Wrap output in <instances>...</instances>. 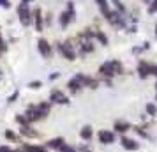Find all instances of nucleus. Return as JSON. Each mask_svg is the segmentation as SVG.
<instances>
[{"label": "nucleus", "instance_id": "f257e3e1", "mask_svg": "<svg viewBox=\"0 0 157 152\" xmlns=\"http://www.w3.org/2000/svg\"><path fill=\"white\" fill-rule=\"evenodd\" d=\"M99 76L104 80H111L117 74H124V65L120 60H108L104 64L99 65Z\"/></svg>", "mask_w": 157, "mask_h": 152}, {"label": "nucleus", "instance_id": "f03ea898", "mask_svg": "<svg viewBox=\"0 0 157 152\" xmlns=\"http://www.w3.org/2000/svg\"><path fill=\"white\" fill-rule=\"evenodd\" d=\"M55 48H57L58 53H60L65 60H69V62L76 60V57H78L76 48H74V44H72L71 41H65V43H60V41H58V43H55Z\"/></svg>", "mask_w": 157, "mask_h": 152}, {"label": "nucleus", "instance_id": "7ed1b4c3", "mask_svg": "<svg viewBox=\"0 0 157 152\" xmlns=\"http://www.w3.org/2000/svg\"><path fill=\"white\" fill-rule=\"evenodd\" d=\"M23 115L27 117L29 124H32V126H34V124H37V122H41V120H44V119H48V117L44 115V113H41V111L37 110L36 104H29Z\"/></svg>", "mask_w": 157, "mask_h": 152}, {"label": "nucleus", "instance_id": "20e7f679", "mask_svg": "<svg viewBox=\"0 0 157 152\" xmlns=\"http://www.w3.org/2000/svg\"><path fill=\"white\" fill-rule=\"evenodd\" d=\"M16 13H18V20H20V23H21L23 27H30L32 25V11H30L29 6L20 4L16 7Z\"/></svg>", "mask_w": 157, "mask_h": 152}, {"label": "nucleus", "instance_id": "39448f33", "mask_svg": "<svg viewBox=\"0 0 157 152\" xmlns=\"http://www.w3.org/2000/svg\"><path fill=\"white\" fill-rule=\"evenodd\" d=\"M48 101H50L51 104H62V106H65V104L71 103V99H69V95L64 94L60 88H53L50 92V99H48Z\"/></svg>", "mask_w": 157, "mask_h": 152}, {"label": "nucleus", "instance_id": "423d86ee", "mask_svg": "<svg viewBox=\"0 0 157 152\" xmlns=\"http://www.w3.org/2000/svg\"><path fill=\"white\" fill-rule=\"evenodd\" d=\"M97 140L101 145H113L117 142V134L111 129H99L97 133Z\"/></svg>", "mask_w": 157, "mask_h": 152}, {"label": "nucleus", "instance_id": "0eeeda50", "mask_svg": "<svg viewBox=\"0 0 157 152\" xmlns=\"http://www.w3.org/2000/svg\"><path fill=\"white\" fill-rule=\"evenodd\" d=\"M18 134L21 138H29L30 140H37V138H41L39 134V131L34 129V126H23V127H18Z\"/></svg>", "mask_w": 157, "mask_h": 152}, {"label": "nucleus", "instance_id": "6e6552de", "mask_svg": "<svg viewBox=\"0 0 157 152\" xmlns=\"http://www.w3.org/2000/svg\"><path fill=\"white\" fill-rule=\"evenodd\" d=\"M37 50H39V53L43 55V58H50L51 55H53V46H51L44 37H41V39L37 41Z\"/></svg>", "mask_w": 157, "mask_h": 152}, {"label": "nucleus", "instance_id": "1a4fd4ad", "mask_svg": "<svg viewBox=\"0 0 157 152\" xmlns=\"http://www.w3.org/2000/svg\"><path fill=\"white\" fill-rule=\"evenodd\" d=\"M152 67H154V64H148L145 60H140V64L136 67V72H138V76L141 80H145V78H148L150 74H152Z\"/></svg>", "mask_w": 157, "mask_h": 152}, {"label": "nucleus", "instance_id": "9d476101", "mask_svg": "<svg viewBox=\"0 0 157 152\" xmlns=\"http://www.w3.org/2000/svg\"><path fill=\"white\" fill-rule=\"evenodd\" d=\"M132 129V126H131V122H127V120H117V122L113 124V133L115 134H127L129 131Z\"/></svg>", "mask_w": 157, "mask_h": 152}, {"label": "nucleus", "instance_id": "9b49d317", "mask_svg": "<svg viewBox=\"0 0 157 152\" xmlns=\"http://www.w3.org/2000/svg\"><path fill=\"white\" fill-rule=\"evenodd\" d=\"M32 21H34V25H36L37 32H43L44 30V18H43L41 7H36L34 11H32Z\"/></svg>", "mask_w": 157, "mask_h": 152}, {"label": "nucleus", "instance_id": "f8f14e48", "mask_svg": "<svg viewBox=\"0 0 157 152\" xmlns=\"http://www.w3.org/2000/svg\"><path fill=\"white\" fill-rule=\"evenodd\" d=\"M120 145H122V149H125V150H138V149H140V143H138V140H134V138L127 136V134L120 136Z\"/></svg>", "mask_w": 157, "mask_h": 152}, {"label": "nucleus", "instance_id": "ddd939ff", "mask_svg": "<svg viewBox=\"0 0 157 152\" xmlns=\"http://www.w3.org/2000/svg\"><path fill=\"white\" fill-rule=\"evenodd\" d=\"M65 143H67V142H65V138L55 136V138H50V140H48L44 145H46V149H48V150H57V152H58Z\"/></svg>", "mask_w": 157, "mask_h": 152}, {"label": "nucleus", "instance_id": "4468645a", "mask_svg": "<svg viewBox=\"0 0 157 152\" xmlns=\"http://www.w3.org/2000/svg\"><path fill=\"white\" fill-rule=\"evenodd\" d=\"M72 20H74V11H69V9L64 11L62 14L58 16V23H60L62 29H67V27L72 23Z\"/></svg>", "mask_w": 157, "mask_h": 152}, {"label": "nucleus", "instance_id": "2eb2a0df", "mask_svg": "<svg viewBox=\"0 0 157 152\" xmlns=\"http://www.w3.org/2000/svg\"><path fill=\"white\" fill-rule=\"evenodd\" d=\"M65 87H67V90H69L71 94H78V92L83 90V85L79 83V80L76 78V76H72L71 80L67 81V85H65Z\"/></svg>", "mask_w": 157, "mask_h": 152}, {"label": "nucleus", "instance_id": "dca6fc26", "mask_svg": "<svg viewBox=\"0 0 157 152\" xmlns=\"http://www.w3.org/2000/svg\"><path fill=\"white\" fill-rule=\"evenodd\" d=\"M79 138H81L83 142H90L94 138V127L92 126H83V127L79 129Z\"/></svg>", "mask_w": 157, "mask_h": 152}, {"label": "nucleus", "instance_id": "f3484780", "mask_svg": "<svg viewBox=\"0 0 157 152\" xmlns=\"http://www.w3.org/2000/svg\"><path fill=\"white\" fill-rule=\"evenodd\" d=\"M4 136H6V140L13 142V143H14V142L21 143V142H23V138L20 136V134H18V133H16L14 129H6V131H4Z\"/></svg>", "mask_w": 157, "mask_h": 152}, {"label": "nucleus", "instance_id": "a211bd4d", "mask_svg": "<svg viewBox=\"0 0 157 152\" xmlns=\"http://www.w3.org/2000/svg\"><path fill=\"white\" fill-rule=\"evenodd\" d=\"M36 106H37V110H39L41 113H44V115L48 117L51 113V106H53V104H51L50 101H41L39 104H36Z\"/></svg>", "mask_w": 157, "mask_h": 152}, {"label": "nucleus", "instance_id": "6ab92c4d", "mask_svg": "<svg viewBox=\"0 0 157 152\" xmlns=\"http://www.w3.org/2000/svg\"><path fill=\"white\" fill-rule=\"evenodd\" d=\"M95 4L99 6V9H101V13H102V16L106 18L108 13H109V6H108V0H95Z\"/></svg>", "mask_w": 157, "mask_h": 152}, {"label": "nucleus", "instance_id": "aec40b11", "mask_svg": "<svg viewBox=\"0 0 157 152\" xmlns=\"http://www.w3.org/2000/svg\"><path fill=\"white\" fill-rule=\"evenodd\" d=\"M95 39H97L102 46H108V43H109V41H108V36L102 30H95Z\"/></svg>", "mask_w": 157, "mask_h": 152}, {"label": "nucleus", "instance_id": "412c9836", "mask_svg": "<svg viewBox=\"0 0 157 152\" xmlns=\"http://www.w3.org/2000/svg\"><path fill=\"white\" fill-rule=\"evenodd\" d=\"M145 111H147V115L155 117L157 115V106L154 103H147V104H145Z\"/></svg>", "mask_w": 157, "mask_h": 152}, {"label": "nucleus", "instance_id": "4be33fe9", "mask_svg": "<svg viewBox=\"0 0 157 152\" xmlns=\"http://www.w3.org/2000/svg\"><path fill=\"white\" fill-rule=\"evenodd\" d=\"M16 124L20 126V127H23V126H32V124H29V120H27V117L23 115V113H18V115L14 117Z\"/></svg>", "mask_w": 157, "mask_h": 152}, {"label": "nucleus", "instance_id": "5701e85b", "mask_svg": "<svg viewBox=\"0 0 157 152\" xmlns=\"http://www.w3.org/2000/svg\"><path fill=\"white\" fill-rule=\"evenodd\" d=\"M132 129H134V131H136V133H138V134H140L141 138H147V140L150 138L148 133H147V131H143V127H140V126H136V127H132Z\"/></svg>", "mask_w": 157, "mask_h": 152}, {"label": "nucleus", "instance_id": "b1692460", "mask_svg": "<svg viewBox=\"0 0 157 152\" xmlns=\"http://www.w3.org/2000/svg\"><path fill=\"white\" fill-rule=\"evenodd\" d=\"M41 87H43V81H39V80H34L29 83V88H32V90H37V88H41Z\"/></svg>", "mask_w": 157, "mask_h": 152}, {"label": "nucleus", "instance_id": "393cba45", "mask_svg": "<svg viewBox=\"0 0 157 152\" xmlns=\"http://www.w3.org/2000/svg\"><path fill=\"white\" fill-rule=\"evenodd\" d=\"M58 152H78V150H76V147H72L71 143H65V145H64V147H62V149H60Z\"/></svg>", "mask_w": 157, "mask_h": 152}, {"label": "nucleus", "instance_id": "a878e982", "mask_svg": "<svg viewBox=\"0 0 157 152\" xmlns=\"http://www.w3.org/2000/svg\"><path fill=\"white\" fill-rule=\"evenodd\" d=\"M34 152H50L46 149V145H41V143H34Z\"/></svg>", "mask_w": 157, "mask_h": 152}, {"label": "nucleus", "instance_id": "bb28decb", "mask_svg": "<svg viewBox=\"0 0 157 152\" xmlns=\"http://www.w3.org/2000/svg\"><path fill=\"white\" fill-rule=\"evenodd\" d=\"M113 4H115V7H117V11H118V13H125V7H124V4H122L120 0H113Z\"/></svg>", "mask_w": 157, "mask_h": 152}, {"label": "nucleus", "instance_id": "cd10ccee", "mask_svg": "<svg viewBox=\"0 0 157 152\" xmlns=\"http://www.w3.org/2000/svg\"><path fill=\"white\" fill-rule=\"evenodd\" d=\"M18 97H20V92L16 90L14 94H11V95H9V97H7V103H9V104H13V103H14L16 99H18Z\"/></svg>", "mask_w": 157, "mask_h": 152}, {"label": "nucleus", "instance_id": "c85d7f7f", "mask_svg": "<svg viewBox=\"0 0 157 152\" xmlns=\"http://www.w3.org/2000/svg\"><path fill=\"white\" fill-rule=\"evenodd\" d=\"M76 150L78 152H92V147H88V145H81V147H78Z\"/></svg>", "mask_w": 157, "mask_h": 152}, {"label": "nucleus", "instance_id": "c756f323", "mask_svg": "<svg viewBox=\"0 0 157 152\" xmlns=\"http://www.w3.org/2000/svg\"><path fill=\"white\" fill-rule=\"evenodd\" d=\"M148 11H150V14H154V13L157 11V0H154V4H150Z\"/></svg>", "mask_w": 157, "mask_h": 152}, {"label": "nucleus", "instance_id": "7c9ffc66", "mask_svg": "<svg viewBox=\"0 0 157 152\" xmlns=\"http://www.w3.org/2000/svg\"><path fill=\"white\" fill-rule=\"evenodd\" d=\"M0 152H11V147L9 145H0Z\"/></svg>", "mask_w": 157, "mask_h": 152}, {"label": "nucleus", "instance_id": "2f4dec72", "mask_svg": "<svg viewBox=\"0 0 157 152\" xmlns=\"http://www.w3.org/2000/svg\"><path fill=\"white\" fill-rule=\"evenodd\" d=\"M0 6L2 7H11V2L9 0H0Z\"/></svg>", "mask_w": 157, "mask_h": 152}, {"label": "nucleus", "instance_id": "473e14b6", "mask_svg": "<svg viewBox=\"0 0 157 152\" xmlns=\"http://www.w3.org/2000/svg\"><path fill=\"white\" fill-rule=\"evenodd\" d=\"M57 78H60V72H53V74H50V80H57Z\"/></svg>", "mask_w": 157, "mask_h": 152}, {"label": "nucleus", "instance_id": "72a5a7b5", "mask_svg": "<svg viewBox=\"0 0 157 152\" xmlns=\"http://www.w3.org/2000/svg\"><path fill=\"white\" fill-rule=\"evenodd\" d=\"M30 2H34V0H21V2H20V4H25V6H29Z\"/></svg>", "mask_w": 157, "mask_h": 152}, {"label": "nucleus", "instance_id": "f704fd0d", "mask_svg": "<svg viewBox=\"0 0 157 152\" xmlns=\"http://www.w3.org/2000/svg\"><path fill=\"white\" fill-rule=\"evenodd\" d=\"M152 74H155V76H157V65H154V67H152Z\"/></svg>", "mask_w": 157, "mask_h": 152}, {"label": "nucleus", "instance_id": "c9c22d12", "mask_svg": "<svg viewBox=\"0 0 157 152\" xmlns=\"http://www.w3.org/2000/svg\"><path fill=\"white\" fill-rule=\"evenodd\" d=\"M11 152H21V149L18 147V149H11Z\"/></svg>", "mask_w": 157, "mask_h": 152}, {"label": "nucleus", "instance_id": "e433bc0d", "mask_svg": "<svg viewBox=\"0 0 157 152\" xmlns=\"http://www.w3.org/2000/svg\"><path fill=\"white\" fill-rule=\"evenodd\" d=\"M145 4H150V0H145Z\"/></svg>", "mask_w": 157, "mask_h": 152}, {"label": "nucleus", "instance_id": "4c0bfd02", "mask_svg": "<svg viewBox=\"0 0 157 152\" xmlns=\"http://www.w3.org/2000/svg\"><path fill=\"white\" fill-rule=\"evenodd\" d=\"M0 39H2V29H0Z\"/></svg>", "mask_w": 157, "mask_h": 152}, {"label": "nucleus", "instance_id": "58836bf2", "mask_svg": "<svg viewBox=\"0 0 157 152\" xmlns=\"http://www.w3.org/2000/svg\"><path fill=\"white\" fill-rule=\"evenodd\" d=\"M155 37H157V25H155Z\"/></svg>", "mask_w": 157, "mask_h": 152}, {"label": "nucleus", "instance_id": "ea45409f", "mask_svg": "<svg viewBox=\"0 0 157 152\" xmlns=\"http://www.w3.org/2000/svg\"><path fill=\"white\" fill-rule=\"evenodd\" d=\"M155 90H157V81H155Z\"/></svg>", "mask_w": 157, "mask_h": 152}]
</instances>
